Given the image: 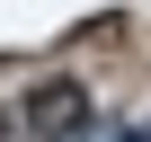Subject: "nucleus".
<instances>
[{
  "instance_id": "2",
  "label": "nucleus",
  "mask_w": 151,
  "mask_h": 142,
  "mask_svg": "<svg viewBox=\"0 0 151 142\" xmlns=\"http://www.w3.org/2000/svg\"><path fill=\"white\" fill-rule=\"evenodd\" d=\"M116 142H151V124H124V133H116Z\"/></svg>"
},
{
  "instance_id": "1",
  "label": "nucleus",
  "mask_w": 151,
  "mask_h": 142,
  "mask_svg": "<svg viewBox=\"0 0 151 142\" xmlns=\"http://www.w3.org/2000/svg\"><path fill=\"white\" fill-rule=\"evenodd\" d=\"M18 124H27V142H80L89 133V89L71 80V71H45L18 98Z\"/></svg>"
},
{
  "instance_id": "3",
  "label": "nucleus",
  "mask_w": 151,
  "mask_h": 142,
  "mask_svg": "<svg viewBox=\"0 0 151 142\" xmlns=\"http://www.w3.org/2000/svg\"><path fill=\"white\" fill-rule=\"evenodd\" d=\"M0 133H9V115H0Z\"/></svg>"
}]
</instances>
